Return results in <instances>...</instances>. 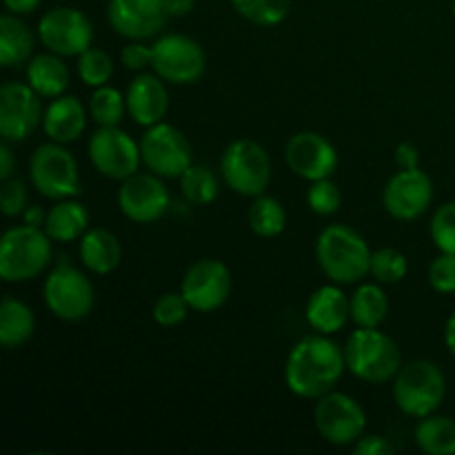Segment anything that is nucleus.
Here are the masks:
<instances>
[{"mask_svg": "<svg viewBox=\"0 0 455 455\" xmlns=\"http://www.w3.org/2000/svg\"><path fill=\"white\" fill-rule=\"evenodd\" d=\"M347 371L345 349L329 336L314 333L291 347L284 363V385L296 398L318 400L336 389Z\"/></svg>", "mask_w": 455, "mask_h": 455, "instance_id": "obj_1", "label": "nucleus"}, {"mask_svg": "<svg viewBox=\"0 0 455 455\" xmlns=\"http://www.w3.org/2000/svg\"><path fill=\"white\" fill-rule=\"evenodd\" d=\"M371 249L349 225H329L315 238L320 271L336 284H354L369 275Z\"/></svg>", "mask_w": 455, "mask_h": 455, "instance_id": "obj_2", "label": "nucleus"}, {"mask_svg": "<svg viewBox=\"0 0 455 455\" xmlns=\"http://www.w3.org/2000/svg\"><path fill=\"white\" fill-rule=\"evenodd\" d=\"M347 371L367 385H387L403 367V354L380 329L358 327L345 342Z\"/></svg>", "mask_w": 455, "mask_h": 455, "instance_id": "obj_3", "label": "nucleus"}, {"mask_svg": "<svg viewBox=\"0 0 455 455\" xmlns=\"http://www.w3.org/2000/svg\"><path fill=\"white\" fill-rule=\"evenodd\" d=\"M53 240L43 227L18 225L0 238V278L4 283H29L43 274L53 258Z\"/></svg>", "mask_w": 455, "mask_h": 455, "instance_id": "obj_4", "label": "nucleus"}, {"mask_svg": "<svg viewBox=\"0 0 455 455\" xmlns=\"http://www.w3.org/2000/svg\"><path fill=\"white\" fill-rule=\"evenodd\" d=\"M447 398V378L431 360H411L394 378L395 407L407 418L431 416Z\"/></svg>", "mask_w": 455, "mask_h": 455, "instance_id": "obj_5", "label": "nucleus"}, {"mask_svg": "<svg viewBox=\"0 0 455 455\" xmlns=\"http://www.w3.org/2000/svg\"><path fill=\"white\" fill-rule=\"evenodd\" d=\"M43 300L49 314L62 323H80L93 311L96 291L87 274L62 258L44 278Z\"/></svg>", "mask_w": 455, "mask_h": 455, "instance_id": "obj_6", "label": "nucleus"}, {"mask_svg": "<svg viewBox=\"0 0 455 455\" xmlns=\"http://www.w3.org/2000/svg\"><path fill=\"white\" fill-rule=\"evenodd\" d=\"M271 158L265 147L249 138L229 142L222 151L220 173L225 185L244 198L265 194L271 182Z\"/></svg>", "mask_w": 455, "mask_h": 455, "instance_id": "obj_7", "label": "nucleus"}, {"mask_svg": "<svg viewBox=\"0 0 455 455\" xmlns=\"http://www.w3.org/2000/svg\"><path fill=\"white\" fill-rule=\"evenodd\" d=\"M29 180L43 198L65 200L80 194L78 163L60 142H44L29 158Z\"/></svg>", "mask_w": 455, "mask_h": 455, "instance_id": "obj_8", "label": "nucleus"}, {"mask_svg": "<svg viewBox=\"0 0 455 455\" xmlns=\"http://www.w3.org/2000/svg\"><path fill=\"white\" fill-rule=\"evenodd\" d=\"M314 425L324 443L354 447L367 431V413L358 400L333 389L315 400Z\"/></svg>", "mask_w": 455, "mask_h": 455, "instance_id": "obj_9", "label": "nucleus"}, {"mask_svg": "<svg viewBox=\"0 0 455 455\" xmlns=\"http://www.w3.org/2000/svg\"><path fill=\"white\" fill-rule=\"evenodd\" d=\"M154 62L151 71L164 83L187 84L198 83L207 69V53L198 40L185 34H163L154 40Z\"/></svg>", "mask_w": 455, "mask_h": 455, "instance_id": "obj_10", "label": "nucleus"}, {"mask_svg": "<svg viewBox=\"0 0 455 455\" xmlns=\"http://www.w3.org/2000/svg\"><path fill=\"white\" fill-rule=\"evenodd\" d=\"M89 160L100 176L123 182L140 172V142L120 127H98L87 145Z\"/></svg>", "mask_w": 455, "mask_h": 455, "instance_id": "obj_11", "label": "nucleus"}, {"mask_svg": "<svg viewBox=\"0 0 455 455\" xmlns=\"http://www.w3.org/2000/svg\"><path fill=\"white\" fill-rule=\"evenodd\" d=\"M142 164L147 172L160 178H180L194 164V149L178 127L169 123H158L147 127L140 140Z\"/></svg>", "mask_w": 455, "mask_h": 455, "instance_id": "obj_12", "label": "nucleus"}, {"mask_svg": "<svg viewBox=\"0 0 455 455\" xmlns=\"http://www.w3.org/2000/svg\"><path fill=\"white\" fill-rule=\"evenodd\" d=\"M38 40L47 52L78 58L93 43V25L87 13L74 7H53L38 20Z\"/></svg>", "mask_w": 455, "mask_h": 455, "instance_id": "obj_13", "label": "nucleus"}, {"mask_svg": "<svg viewBox=\"0 0 455 455\" xmlns=\"http://www.w3.org/2000/svg\"><path fill=\"white\" fill-rule=\"evenodd\" d=\"M234 278L229 267L216 258H203L194 262L182 275L180 293L196 314H212L220 309L231 296Z\"/></svg>", "mask_w": 455, "mask_h": 455, "instance_id": "obj_14", "label": "nucleus"}, {"mask_svg": "<svg viewBox=\"0 0 455 455\" xmlns=\"http://www.w3.org/2000/svg\"><path fill=\"white\" fill-rule=\"evenodd\" d=\"M434 203V180L420 167L398 169L382 189V207L394 220L411 222L425 216Z\"/></svg>", "mask_w": 455, "mask_h": 455, "instance_id": "obj_15", "label": "nucleus"}, {"mask_svg": "<svg viewBox=\"0 0 455 455\" xmlns=\"http://www.w3.org/2000/svg\"><path fill=\"white\" fill-rule=\"evenodd\" d=\"M116 200H118L120 213L138 225H151L160 220L172 204L164 178L151 172H138L120 182Z\"/></svg>", "mask_w": 455, "mask_h": 455, "instance_id": "obj_16", "label": "nucleus"}, {"mask_svg": "<svg viewBox=\"0 0 455 455\" xmlns=\"http://www.w3.org/2000/svg\"><path fill=\"white\" fill-rule=\"evenodd\" d=\"M40 96L29 83H4L0 87V136L7 142H25L43 124Z\"/></svg>", "mask_w": 455, "mask_h": 455, "instance_id": "obj_17", "label": "nucleus"}, {"mask_svg": "<svg viewBox=\"0 0 455 455\" xmlns=\"http://www.w3.org/2000/svg\"><path fill=\"white\" fill-rule=\"evenodd\" d=\"M287 167L307 182L331 178L336 173L338 149L318 132H298L284 145Z\"/></svg>", "mask_w": 455, "mask_h": 455, "instance_id": "obj_18", "label": "nucleus"}, {"mask_svg": "<svg viewBox=\"0 0 455 455\" xmlns=\"http://www.w3.org/2000/svg\"><path fill=\"white\" fill-rule=\"evenodd\" d=\"M107 20L127 40L156 38L169 20L164 0H109Z\"/></svg>", "mask_w": 455, "mask_h": 455, "instance_id": "obj_19", "label": "nucleus"}, {"mask_svg": "<svg viewBox=\"0 0 455 455\" xmlns=\"http://www.w3.org/2000/svg\"><path fill=\"white\" fill-rule=\"evenodd\" d=\"M124 98H127V116L145 129L163 123L169 111V92L158 74L140 71L129 83Z\"/></svg>", "mask_w": 455, "mask_h": 455, "instance_id": "obj_20", "label": "nucleus"}, {"mask_svg": "<svg viewBox=\"0 0 455 455\" xmlns=\"http://www.w3.org/2000/svg\"><path fill=\"white\" fill-rule=\"evenodd\" d=\"M305 320L315 333L333 336L351 320V298H347L340 284H323L307 300Z\"/></svg>", "mask_w": 455, "mask_h": 455, "instance_id": "obj_21", "label": "nucleus"}, {"mask_svg": "<svg viewBox=\"0 0 455 455\" xmlns=\"http://www.w3.org/2000/svg\"><path fill=\"white\" fill-rule=\"evenodd\" d=\"M87 127V107L69 93L53 98L43 114V132L49 140L69 145L84 133Z\"/></svg>", "mask_w": 455, "mask_h": 455, "instance_id": "obj_22", "label": "nucleus"}, {"mask_svg": "<svg viewBox=\"0 0 455 455\" xmlns=\"http://www.w3.org/2000/svg\"><path fill=\"white\" fill-rule=\"evenodd\" d=\"M25 76L29 87L40 98H49V100L67 93L71 83L69 67L65 65L62 56H58L53 52L34 53L29 58V62H27Z\"/></svg>", "mask_w": 455, "mask_h": 455, "instance_id": "obj_23", "label": "nucleus"}, {"mask_svg": "<svg viewBox=\"0 0 455 455\" xmlns=\"http://www.w3.org/2000/svg\"><path fill=\"white\" fill-rule=\"evenodd\" d=\"M80 262L87 271L96 275H107L116 271L123 260V247L116 234L102 227H89L87 234L80 238L78 244Z\"/></svg>", "mask_w": 455, "mask_h": 455, "instance_id": "obj_24", "label": "nucleus"}, {"mask_svg": "<svg viewBox=\"0 0 455 455\" xmlns=\"http://www.w3.org/2000/svg\"><path fill=\"white\" fill-rule=\"evenodd\" d=\"M44 231L53 243H74L89 231V212L80 200L65 198L56 200L53 207L47 209Z\"/></svg>", "mask_w": 455, "mask_h": 455, "instance_id": "obj_25", "label": "nucleus"}, {"mask_svg": "<svg viewBox=\"0 0 455 455\" xmlns=\"http://www.w3.org/2000/svg\"><path fill=\"white\" fill-rule=\"evenodd\" d=\"M36 34L29 29L22 16L3 13L0 16V65L4 69L29 62L34 56Z\"/></svg>", "mask_w": 455, "mask_h": 455, "instance_id": "obj_26", "label": "nucleus"}, {"mask_svg": "<svg viewBox=\"0 0 455 455\" xmlns=\"http://www.w3.org/2000/svg\"><path fill=\"white\" fill-rule=\"evenodd\" d=\"M36 333V315L29 305L13 296H4L0 302V345L16 349L29 342Z\"/></svg>", "mask_w": 455, "mask_h": 455, "instance_id": "obj_27", "label": "nucleus"}, {"mask_svg": "<svg viewBox=\"0 0 455 455\" xmlns=\"http://www.w3.org/2000/svg\"><path fill=\"white\" fill-rule=\"evenodd\" d=\"M389 314V296L380 283H363L351 296V323L355 327L376 329Z\"/></svg>", "mask_w": 455, "mask_h": 455, "instance_id": "obj_28", "label": "nucleus"}, {"mask_svg": "<svg viewBox=\"0 0 455 455\" xmlns=\"http://www.w3.org/2000/svg\"><path fill=\"white\" fill-rule=\"evenodd\" d=\"M413 438L422 453L455 455V420L449 416H438V413L420 418Z\"/></svg>", "mask_w": 455, "mask_h": 455, "instance_id": "obj_29", "label": "nucleus"}, {"mask_svg": "<svg viewBox=\"0 0 455 455\" xmlns=\"http://www.w3.org/2000/svg\"><path fill=\"white\" fill-rule=\"evenodd\" d=\"M249 229L258 235V238H278L287 227V212H284L283 203L274 196L260 194L253 198L251 207L247 213Z\"/></svg>", "mask_w": 455, "mask_h": 455, "instance_id": "obj_30", "label": "nucleus"}, {"mask_svg": "<svg viewBox=\"0 0 455 455\" xmlns=\"http://www.w3.org/2000/svg\"><path fill=\"white\" fill-rule=\"evenodd\" d=\"M124 114H127V98L120 89L111 84L93 89L89 98V116L98 127H120Z\"/></svg>", "mask_w": 455, "mask_h": 455, "instance_id": "obj_31", "label": "nucleus"}, {"mask_svg": "<svg viewBox=\"0 0 455 455\" xmlns=\"http://www.w3.org/2000/svg\"><path fill=\"white\" fill-rule=\"evenodd\" d=\"M178 180H180V191L185 200L196 207L212 204L220 194V182H218L216 173L204 164H191Z\"/></svg>", "mask_w": 455, "mask_h": 455, "instance_id": "obj_32", "label": "nucleus"}, {"mask_svg": "<svg viewBox=\"0 0 455 455\" xmlns=\"http://www.w3.org/2000/svg\"><path fill=\"white\" fill-rule=\"evenodd\" d=\"M240 18L256 27H275L289 16L291 0H231Z\"/></svg>", "mask_w": 455, "mask_h": 455, "instance_id": "obj_33", "label": "nucleus"}, {"mask_svg": "<svg viewBox=\"0 0 455 455\" xmlns=\"http://www.w3.org/2000/svg\"><path fill=\"white\" fill-rule=\"evenodd\" d=\"M409 260L400 249L380 247L371 253L369 275L380 284H398L407 278Z\"/></svg>", "mask_w": 455, "mask_h": 455, "instance_id": "obj_34", "label": "nucleus"}, {"mask_svg": "<svg viewBox=\"0 0 455 455\" xmlns=\"http://www.w3.org/2000/svg\"><path fill=\"white\" fill-rule=\"evenodd\" d=\"M76 71H78V78L83 80L87 87L98 89L102 84H109L111 76H114V60L107 52L98 47H89L87 52H83L78 56V65H76Z\"/></svg>", "mask_w": 455, "mask_h": 455, "instance_id": "obj_35", "label": "nucleus"}, {"mask_svg": "<svg viewBox=\"0 0 455 455\" xmlns=\"http://www.w3.org/2000/svg\"><path fill=\"white\" fill-rule=\"evenodd\" d=\"M307 204L315 216L329 218L338 213L342 204V191L331 178H323V180L311 182L307 189Z\"/></svg>", "mask_w": 455, "mask_h": 455, "instance_id": "obj_36", "label": "nucleus"}, {"mask_svg": "<svg viewBox=\"0 0 455 455\" xmlns=\"http://www.w3.org/2000/svg\"><path fill=\"white\" fill-rule=\"evenodd\" d=\"M189 311H191L189 302L185 300V296H182L180 291H169V293H163V296L154 302L151 318H154V323L158 324V327L172 329L185 323Z\"/></svg>", "mask_w": 455, "mask_h": 455, "instance_id": "obj_37", "label": "nucleus"}, {"mask_svg": "<svg viewBox=\"0 0 455 455\" xmlns=\"http://www.w3.org/2000/svg\"><path fill=\"white\" fill-rule=\"evenodd\" d=\"M429 234L438 251L455 253V200L435 209L434 218H431Z\"/></svg>", "mask_w": 455, "mask_h": 455, "instance_id": "obj_38", "label": "nucleus"}, {"mask_svg": "<svg viewBox=\"0 0 455 455\" xmlns=\"http://www.w3.org/2000/svg\"><path fill=\"white\" fill-rule=\"evenodd\" d=\"M427 278L434 291L438 293H455V253L440 251L438 256L431 260Z\"/></svg>", "mask_w": 455, "mask_h": 455, "instance_id": "obj_39", "label": "nucleus"}, {"mask_svg": "<svg viewBox=\"0 0 455 455\" xmlns=\"http://www.w3.org/2000/svg\"><path fill=\"white\" fill-rule=\"evenodd\" d=\"M27 207H29V189H27V182L20 180V178L3 180V191H0V212H3V216H22V212Z\"/></svg>", "mask_w": 455, "mask_h": 455, "instance_id": "obj_40", "label": "nucleus"}, {"mask_svg": "<svg viewBox=\"0 0 455 455\" xmlns=\"http://www.w3.org/2000/svg\"><path fill=\"white\" fill-rule=\"evenodd\" d=\"M120 62L127 67L129 71H145L151 69V62H154V47L145 44V40H129L127 44L120 52Z\"/></svg>", "mask_w": 455, "mask_h": 455, "instance_id": "obj_41", "label": "nucleus"}, {"mask_svg": "<svg viewBox=\"0 0 455 455\" xmlns=\"http://www.w3.org/2000/svg\"><path fill=\"white\" fill-rule=\"evenodd\" d=\"M394 444L378 434H364L358 443L354 444L355 455H394Z\"/></svg>", "mask_w": 455, "mask_h": 455, "instance_id": "obj_42", "label": "nucleus"}, {"mask_svg": "<svg viewBox=\"0 0 455 455\" xmlns=\"http://www.w3.org/2000/svg\"><path fill=\"white\" fill-rule=\"evenodd\" d=\"M395 164L398 169H416L420 167V151L413 142H400L395 147Z\"/></svg>", "mask_w": 455, "mask_h": 455, "instance_id": "obj_43", "label": "nucleus"}, {"mask_svg": "<svg viewBox=\"0 0 455 455\" xmlns=\"http://www.w3.org/2000/svg\"><path fill=\"white\" fill-rule=\"evenodd\" d=\"M4 9L13 16H29L43 4V0H3Z\"/></svg>", "mask_w": 455, "mask_h": 455, "instance_id": "obj_44", "label": "nucleus"}, {"mask_svg": "<svg viewBox=\"0 0 455 455\" xmlns=\"http://www.w3.org/2000/svg\"><path fill=\"white\" fill-rule=\"evenodd\" d=\"M13 178V151L12 142L3 140L0 145V180H9Z\"/></svg>", "mask_w": 455, "mask_h": 455, "instance_id": "obj_45", "label": "nucleus"}, {"mask_svg": "<svg viewBox=\"0 0 455 455\" xmlns=\"http://www.w3.org/2000/svg\"><path fill=\"white\" fill-rule=\"evenodd\" d=\"M44 220H47V212L38 204H29V207L22 212V222L31 227H43L44 229Z\"/></svg>", "mask_w": 455, "mask_h": 455, "instance_id": "obj_46", "label": "nucleus"}, {"mask_svg": "<svg viewBox=\"0 0 455 455\" xmlns=\"http://www.w3.org/2000/svg\"><path fill=\"white\" fill-rule=\"evenodd\" d=\"M196 0H164V7H167L169 18H182L194 9Z\"/></svg>", "mask_w": 455, "mask_h": 455, "instance_id": "obj_47", "label": "nucleus"}, {"mask_svg": "<svg viewBox=\"0 0 455 455\" xmlns=\"http://www.w3.org/2000/svg\"><path fill=\"white\" fill-rule=\"evenodd\" d=\"M444 345H447L449 354L455 355V311L449 315L447 324H444Z\"/></svg>", "mask_w": 455, "mask_h": 455, "instance_id": "obj_48", "label": "nucleus"}, {"mask_svg": "<svg viewBox=\"0 0 455 455\" xmlns=\"http://www.w3.org/2000/svg\"><path fill=\"white\" fill-rule=\"evenodd\" d=\"M453 16H455V0H453Z\"/></svg>", "mask_w": 455, "mask_h": 455, "instance_id": "obj_49", "label": "nucleus"}]
</instances>
